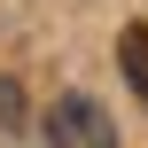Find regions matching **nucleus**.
<instances>
[{"mask_svg":"<svg viewBox=\"0 0 148 148\" xmlns=\"http://www.w3.org/2000/svg\"><path fill=\"white\" fill-rule=\"evenodd\" d=\"M117 70H125V86L148 101V23H125L117 31Z\"/></svg>","mask_w":148,"mask_h":148,"instance_id":"f03ea898","label":"nucleus"},{"mask_svg":"<svg viewBox=\"0 0 148 148\" xmlns=\"http://www.w3.org/2000/svg\"><path fill=\"white\" fill-rule=\"evenodd\" d=\"M0 117L23 133V86H16V78H0Z\"/></svg>","mask_w":148,"mask_h":148,"instance_id":"7ed1b4c3","label":"nucleus"},{"mask_svg":"<svg viewBox=\"0 0 148 148\" xmlns=\"http://www.w3.org/2000/svg\"><path fill=\"white\" fill-rule=\"evenodd\" d=\"M47 133H55V148H117V133H109V117H101L94 94H62L55 117H47Z\"/></svg>","mask_w":148,"mask_h":148,"instance_id":"f257e3e1","label":"nucleus"}]
</instances>
